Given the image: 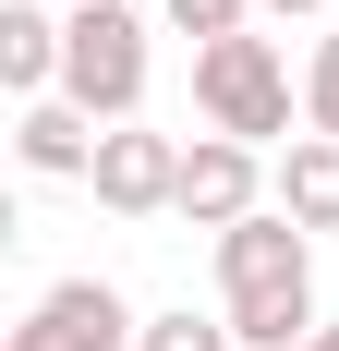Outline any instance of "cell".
<instances>
[{
  "mask_svg": "<svg viewBox=\"0 0 339 351\" xmlns=\"http://www.w3.org/2000/svg\"><path fill=\"white\" fill-rule=\"evenodd\" d=\"M61 97L85 109L97 134L145 109V12L134 0H73L61 12Z\"/></svg>",
  "mask_w": 339,
  "mask_h": 351,
  "instance_id": "cell-2",
  "label": "cell"
},
{
  "mask_svg": "<svg viewBox=\"0 0 339 351\" xmlns=\"http://www.w3.org/2000/svg\"><path fill=\"white\" fill-rule=\"evenodd\" d=\"M97 145H109V134H97L73 97H25V121H12V158H25L36 182H85V170H97Z\"/></svg>",
  "mask_w": 339,
  "mask_h": 351,
  "instance_id": "cell-7",
  "label": "cell"
},
{
  "mask_svg": "<svg viewBox=\"0 0 339 351\" xmlns=\"http://www.w3.org/2000/svg\"><path fill=\"white\" fill-rule=\"evenodd\" d=\"M158 12L194 36V49H218V36H242V25H255V0H158Z\"/></svg>",
  "mask_w": 339,
  "mask_h": 351,
  "instance_id": "cell-12",
  "label": "cell"
},
{
  "mask_svg": "<svg viewBox=\"0 0 339 351\" xmlns=\"http://www.w3.org/2000/svg\"><path fill=\"white\" fill-rule=\"evenodd\" d=\"M134 339H145V315L97 279V267H73V279H49L25 303V327H12L0 351H134Z\"/></svg>",
  "mask_w": 339,
  "mask_h": 351,
  "instance_id": "cell-4",
  "label": "cell"
},
{
  "mask_svg": "<svg viewBox=\"0 0 339 351\" xmlns=\"http://www.w3.org/2000/svg\"><path fill=\"white\" fill-rule=\"evenodd\" d=\"M255 12H267V25H303V12H327V0H255Z\"/></svg>",
  "mask_w": 339,
  "mask_h": 351,
  "instance_id": "cell-13",
  "label": "cell"
},
{
  "mask_svg": "<svg viewBox=\"0 0 339 351\" xmlns=\"http://www.w3.org/2000/svg\"><path fill=\"white\" fill-rule=\"evenodd\" d=\"M303 134H339V25L315 36V61H303Z\"/></svg>",
  "mask_w": 339,
  "mask_h": 351,
  "instance_id": "cell-11",
  "label": "cell"
},
{
  "mask_svg": "<svg viewBox=\"0 0 339 351\" xmlns=\"http://www.w3.org/2000/svg\"><path fill=\"white\" fill-rule=\"evenodd\" d=\"M85 182H97L109 218H182V145L145 134V121H109V145H97Z\"/></svg>",
  "mask_w": 339,
  "mask_h": 351,
  "instance_id": "cell-6",
  "label": "cell"
},
{
  "mask_svg": "<svg viewBox=\"0 0 339 351\" xmlns=\"http://www.w3.org/2000/svg\"><path fill=\"white\" fill-rule=\"evenodd\" d=\"M194 109H206V134H231V145H291V61H279V36H218V49H194Z\"/></svg>",
  "mask_w": 339,
  "mask_h": 351,
  "instance_id": "cell-3",
  "label": "cell"
},
{
  "mask_svg": "<svg viewBox=\"0 0 339 351\" xmlns=\"http://www.w3.org/2000/svg\"><path fill=\"white\" fill-rule=\"evenodd\" d=\"M303 351H339V315H327V327H315V339H303Z\"/></svg>",
  "mask_w": 339,
  "mask_h": 351,
  "instance_id": "cell-14",
  "label": "cell"
},
{
  "mask_svg": "<svg viewBox=\"0 0 339 351\" xmlns=\"http://www.w3.org/2000/svg\"><path fill=\"white\" fill-rule=\"evenodd\" d=\"M279 206L303 230H339V134H291L279 145Z\"/></svg>",
  "mask_w": 339,
  "mask_h": 351,
  "instance_id": "cell-9",
  "label": "cell"
},
{
  "mask_svg": "<svg viewBox=\"0 0 339 351\" xmlns=\"http://www.w3.org/2000/svg\"><path fill=\"white\" fill-rule=\"evenodd\" d=\"M0 85L12 97H61V12L49 0H0Z\"/></svg>",
  "mask_w": 339,
  "mask_h": 351,
  "instance_id": "cell-8",
  "label": "cell"
},
{
  "mask_svg": "<svg viewBox=\"0 0 339 351\" xmlns=\"http://www.w3.org/2000/svg\"><path fill=\"white\" fill-rule=\"evenodd\" d=\"M218 315H231L242 351H303L327 327V303H315V230L291 206H255L242 230H218Z\"/></svg>",
  "mask_w": 339,
  "mask_h": 351,
  "instance_id": "cell-1",
  "label": "cell"
},
{
  "mask_svg": "<svg viewBox=\"0 0 339 351\" xmlns=\"http://www.w3.org/2000/svg\"><path fill=\"white\" fill-rule=\"evenodd\" d=\"M61 12H73V0H61Z\"/></svg>",
  "mask_w": 339,
  "mask_h": 351,
  "instance_id": "cell-15",
  "label": "cell"
},
{
  "mask_svg": "<svg viewBox=\"0 0 339 351\" xmlns=\"http://www.w3.org/2000/svg\"><path fill=\"white\" fill-rule=\"evenodd\" d=\"M255 206H279V158L267 145H231V134L182 145V218H194V230H242Z\"/></svg>",
  "mask_w": 339,
  "mask_h": 351,
  "instance_id": "cell-5",
  "label": "cell"
},
{
  "mask_svg": "<svg viewBox=\"0 0 339 351\" xmlns=\"http://www.w3.org/2000/svg\"><path fill=\"white\" fill-rule=\"evenodd\" d=\"M134 351H242L231 339V315H194V303H170V315H145V339Z\"/></svg>",
  "mask_w": 339,
  "mask_h": 351,
  "instance_id": "cell-10",
  "label": "cell"
}]
</instances>
